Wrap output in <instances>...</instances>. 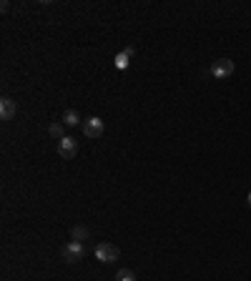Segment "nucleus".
Listing matches in <instances>:
<instances>
[{"label":"nucleus","instance_id":"f03ea898","mask_svg":"<svg viewBox=\"0 0 251 281\" xmlns=\"http://www.w3.org/2000/svg\"><path fill=\"white\" fill-rule=\"evenodd\" d=\"M118 256H121V251L113 244H108V241H103V244L96 246V259L101 264H113V261H118Z\"/></svg>","mask_w":251,"mask_h":281},{"label":"nucleus","instance_id":"6e6552de","mask_svg":"<svg viewBox=\"0 0 251 281\" xmlns=\"http://www.w3.org/2000/svg\"><path fill=\"white\" fill-rule=\"evenodd\" d=\"M78 123H83V121H80V116H78V111H73V108H70V111H65V113H63V126H78Z\"/></svg>","mask_w":251,"mask_h":281},{"label":"nucleus","instance_id":"7ed1b4c3","mask_svg":"<svg viewBox=\"0 0 251 281\" xmlns=\"http://www.w3.org/2000/svg\"><path fill=\"white\" fill-rule=\"evenodd\" d=\"M231 73H234V61H231V58H219V61H214L211 75H214L216 80H226Z\"/></svg>","mask_w":251,"mask_h":281},{"label":"nucleus","instance_id":"f8f14e48","mask_svg":"<svg viewBox=\"0 0 251 281\" xmlns=\"http://www.w3.org/2000/svg\"><path fill=\"white\" fill-rule=\"evenodd\" d=\"M246 204H249V209H251V191H249V196H246Z\"/></svg>","mask_w":251,"mask_h":281},{"label":"nucleus","instance_id":"423d86ee","mask_svg":"<svg viewBox=\"0 0 251 281\" xmlns=\"http://www.w3.org/2000/svg\"><path fill=\"white\" fill-rule=\"evenodd\" d=\"M15 111H18V103H15L10 96H3V98H0V118H3V121H10V118L15 116Z\"/></svg>","mask_w":251,"mask_h":281},{"label":"nucleus","instance_id":"f257e3e1","mask_svg":"<svg viewBox=\"0 0 251 281\" xmlns=\"http://www.w3.org/2000/svg\"><path fill=\"white\" fill-rule=\"evenodd\" d=\"M61 256L65 264H75V261H80V259L86 256V246H83L80 241H68L61 249Z\"/></svg>","mask_w":251,"mask_h":281},{"label":"nucleus","instance_id":"9d476101","mask_svg":"<svg viewBox=\"0 0 251 281\" xmlns=\"http://www.w3.org/2000/svg\"><path fill=\"white\" fill-rule=\"evenodd\" d=\"M48 131H51V136H53L56 140L65 138V133H63V123H51V128H48Z\"/></svg>","mask_w":251,"mask_h":281},{"label":"nucleus","instance_id":"1a4fd4ad","mask_svg":"<svg viewBox=\"0 0 251 281\" xmlns=\"http://www.w3.org/2000/svg\"><path fill=\"white\" fill-rule=\"evenodd\" d=\"M70 236H73V241H80V244H83V241L88 239V228H86V226H73V228H70Z\"/></svg>","mask_w":251,"mask_h":281},{"label":"nucleus","instance_id":"0eeeda50","mask_svg":"<svg viewBox=\"0 0 251 281\" xmlns=\"http://www.w3.org/2000/svg\"><path fill=\"white\" fill-rule=\"evenodd\" d=\"M131 56H133V48H126L123 53H118V56H116V68H118V70H126V68H128V63H131Z\"/></svg>","mask_w":251,"mask_h":281},{"label":"nucleus","instance_id":"9b49d317","mask_svg":"<svg viewBox=\"0 0 251 281\" xmlns=\"http://www.w3.org/2000/svg\"><path fill=\"white\" fill-rule=\"evenodd\" d=\"M116 281H136V274H133L131 269H118V274H116Z\"/></svg>","mask_w":251,"mask_h":281},{"label":"nucleus","instance_id":"20e7f679","mask_svg":"<svg viewBox=\"0 0 251 281\" xmlns=\"http://www.w3.org/2000/svg\"><path fill=\"white\" fill-rule=\"evenodd\" d=\"M80 126H83V133H86L88 138L96 140V138H101V136H103V121H101L98 116H91V118H88V121H83Z\"/></svg>","mask_w":251,"mask_h":281},{"label":"nucleus","instance_id":"39448f33","mask_svg":"<svg viewBox=\"0 0 251 281\" xmlns=\"http://www.w3.org/2000/svg\"><path fill=\"white\" fill-rule=\"evenodd\" d=\"M58 153H61V158H75V153H78V143H75V138L65 136L63 140H58Z\"/></svg>","mask_w":251,"mask_h":281}]
</instances>
